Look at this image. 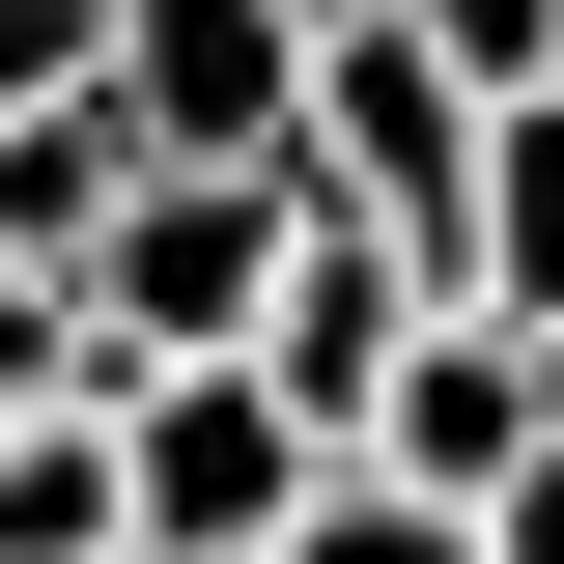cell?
<instances>
[{
	"instance_id": "1",
	"label": "cell",
	"mask_w": 564,
	"mask_h": 564,
	"mask_svg": "<svg viewBox=\"0 0 564 564\" xmlns=\"http://www.w3.org/2000/svg\"><path fill=\"white\" fill-rule=\"evenodd\" d=\"M282 226H311V170H141V198L85 226V339L113 367H254Z\"/></svg>"
},
{
	"instance_id": "2",
	"label": "cell",
	"mask_w": 564,
	"mask_h": 564,
	"mask_svg": "<svg viewBox=\"0 0 564 564\" xmlns=\"http://www.w3.org/2000/svg\"><path fill=\"white\" fill-rule=\"evenodd\" d=\"M85 423H113V508H141V564H282V508L339 480V452H311L254 367H113Z\"/></svg>"
},
{
	"instance_id": "3",
	"label": "cell",
	"mask_w": 564,
	"mask_h": 564,
	"mask_svg": "<svg viewBox=\"0 0 564 564\" xmlns=\"http://www.w3.org/2000/svg\"><path fill=\"white\" fill-rule=\"evenodd\" d=\"M282 170H311L339 226H395V254H452V198H480V85L423 57L395 0H339V29H311V141H282Z\"/></svg>"
},
{
	"instance_id": "4",
	"label": "cell",
	"mask_w": 564,
	"mask_h": 564,
	"mask_svg": "<svg viewBox=\"0 0 564 564\" xmlns=\"http://www.w3.org/2000/svg\"><path fill=\"white\" fill-rule=\"evenodd\" d=\"M113 170H282L311 141V0H113Z\"/></svg>"
},
{
	"instance_id": "5",
	"label": "cell",
	"mask_w": 564,
	"mask_h": 564,
	"mask_svg": "<svg viewBox=\"0 0 564 564\" xmlns=\"http://www.w3.org/2000/svg\"><path fill=\"white\" fill-rule=\"evenodd\" d=\"M423 311H452V282H423L395 226H339V198H311V226H282V282H254V395L311 423V452H367V395H395V339H423Z\"/></svg>"
},
{
	"instance_id": "6",
	"label": "cell",
	"mask_w": 564,
	"mask_h": 564,
	"mask_svg": "<svg viewBox=\"0 0 564 564\" xmlns=\"http://www.w3.org/2000/svg\"><path fill=\"white\" fill-rule=\"evenodd\" d=\"M536 452H564V367H536V339H480V311H423L339 480H395V508H508V480H536Z\"/></svg>"
},
{
	"instance_id": "7",
	"label": "cell",
	"mask_w": 564,
	"mask_h": 564,
	"mask_svg": "<svg viewBox=\"0 0 564 564\" xmlns=\"http://www.w3.org/2000/svg\"><path fill=\"white\" fill-rule=\"evenodd\" d=\"M423 282H452L480 339L564 367V85H536V113H480V198H452V254H423Z\"/></svg>"
},
{
	"instance_id": "8",
	"label": "cell",
	"mask_w": 564,
	"mask_h": 564,
	"mask_svg": "<svg viewBox=\"0 0 564 564\" xmlns=\"http://www.w3.org/2000/svg\"><path fill=\"white\" fill-rule=\"evenodd\" d=\"M113 113H0V282H85V226H113Z\"/></svg>"
},
{
	"instance_id": "9",
	"label": "cell",
	"mask_w": 564,
	"mask_h": 564,
	"mask_svg": "<svg viewBox=\"0 0 564 564\" xmlns=\"http://www.w3.org/2000/svg\"><path fill=\"white\" fill-rule=\"evenodd\" d=\"M0 564H141V508H113V423H0Z\"/></svg>"
},
{
	"instance_id": "10",
	"label": "cell",
	"mask_w": 564,
	"mask_h": 564,
	"mask_svg": "<svg viewBox=\"0 0 564 564\" xmlns=\"http://www.w3.org/2000/svg\"><path fill=\"white\" fill-rule=\"evenodd\" d=\"M113 339H85V282H0V423H85Z\"/></svg>"
},
{
	"instance_id": "11",
	"label": "cell",
	"mask_w": 564,
	"mask_h": 564,
	"mask_svg": "<svg viewBox=\"0 0 564 564\" xmlns=\"http://www.w3.org/2000/svg\"><path fill=\"white\" fill-rule=\"evenodd\" d=\"M395 29L480 85V113H536V85H564V0H395Z\"/></svg>"
},
{
	"instance_id": "12",
	"label": "cell",
	"mask_w": 564,
	"mask_h": 564,
	"mask_svg": "<svg viewBox=\"0 0 564 564\" xmlns=\"http://www.w3.org/2000/svg\"><path fill=\"white\" fill-rule=\"evenodd\" d=\"M282 564H480V508H395V480H311Z\"/></svg>"
},
{
	"instance_id": "13",
	"label": "cell",
	"mask_w": 564,
	"mask_h": 564,
	"mask_svg": "<svg viewBox=\"0 0 564 564\" xmlns=\"http://www.w3.org/2000/svg\"><path fill=\"white\" fill-rule=\"evenodd\" d=\"M113 85V0H0V113H85Z\"/></svg>"
},
{
	"instance_id": "14",
	"label": "cell",
	"mask_w": 564,
	"mask_h": 564,
	"mask_svg": "<svg viewBox=\"0 0 564 564\" xmlns=\"http://www.w3.org/2000/svg\"><path fill=\"white\" fill-rule=\"evenodd\" d=\"M311 29H339V0H311Z\"/></svg>"
}]
</instances>
